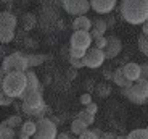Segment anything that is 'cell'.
<instances>
[{
	"label": "cell",
	"instance_id": "3",
	"mask_svg": "<svg viewBox=\"0 0 148 139\" xmlns=\"http://www.w3.org/2000/svg\"><path fill=\"white\" fill-rule=\"evenodd\" d=\"M21 110L29 117H44V112H47L48 107L45 105L44 97H42V91H36V92H31V94L24 95L21 99Z\"/></svg>",
	"mask_w": 148,
	"mask_h": 139
},
{
	"label": "cell",
	"instance_id": "44",
	"mask_svg": "<svg viewBox=\"0 0 148 139\" xmlns=\"http://www.w3.org/2000/svg\"><path fill=\"white\" fill-rule=\"evenodd\" d=\"M16 138H18V139H29V136H27V134H24V133H21V131H19L18 134H16Z\"/></svg>",
	"mask_w": 148,
	"mask_h": 139
},
{
	"label": "cell",
	"instance_id": "28",
	"mask_svg": "<svg viewBox=\"0 0 148 139\" xmlns=\"http://www.w3.org/2000/svg\"><path fill=\"white\" fill-rule=\"evenodd\" d=\"M77 118L84 121L87 126H90V124L95 123V115H92V113H89V112H85V110H82V112L77 113Z\"/></svg>",
	"mask_w": 148,
	"mask_h": 139
},
{
	"label": "cell",
	"instance_id": "4",
	"mask_svg": "<svg viewBox=\"0 0 148 139\" xmlns=\"http://www.w3.org/2000/svg\"><path fill=\"white\" fill-rule=\"evenodd\" d=\"M122 95L135 105H142L148 99V79H137L129 87H122Z\"/></svg>",
	"mask_w": 148,
	"mask_h": 139
},
{
	"label": "cell",
	"instance_id": "19",
	"mask_svg": "<svg viewBox=\"0 0 148 139\" xmlns=\"http://www.w3.org/2000/svg\"><path fill=\"white\" fill-rule=\"evenodd\" d=\"M21 21H23V28H24V31L34 29V28H36V24H37V18H36V15H34V13H24Z\"/></svg>",
	"mask_w": 148,
	"mask_h": 139
},
{
	"label": "cell",
	"instance_id": "49",
	"mask_svg": "<svg viewBox=\"0 0 148 139\" xmlns=\"http://www.w3.org/2000/svg\"><path fill=\"white\" fill-rule=\"evenodd\" d=\"M145 104H148V99H147V102H145Z\"/></svg>",
	"mask_w": 148,
	"mask_h": 139
},
{
	"label": "cell",
	"instance_id": "8",
	"mask_svg": "<svg viewBox=\"0 0 148 139\" xmlns=\"http://www.w3.org/2000/svg\"><path fill=\"white\" fill-rule=\"evenodd\" d=\"M69 42H71V49L89 50L90 45L93 44V39L89 31H74Z\"/></svg>",
	"mask_w": 148,
	"mask_h": 139
},
{
	"label": "cell",
	"instance_id": "48",
	"mask_svg": "<svg viewBox=\"0 0 148 139\" xmlns=\"http://www.w3.org/2000/svg\"><path fill=\"white\" fill-rule=\"evenodd\" d=\"M69 139H79V138H77V136H71Z\"/></svg>",
	"mask_w": 148,
	"mask_h": 139
},
{
	"label": "cell",
	"instance_id": "34",
	"mask_svg": "<svg viewBox=\"0 0 148 139\" xmlns=\"http://www.w3.org/2000/svg\"><path fill=\"white\" fill-rule=\"evenodd\" d=\"M93 44H95V47L97 49H100V50H105V47H106V37H98V39H95L93 41Z\"/></svg>",
	"mask_w": 148,
	"mask_h": 139
},
{
	"label": "cell",
	"instance_id": "30",
	"mask_svg": "<svg viewBox=\"0 0 148 139\" xmlns=\"http://www.w3.org/2000/svg\"><path fill=\"white\" fill-rule=\"evenodd\" d=\"M13 104H15V99L8 97L5 94L0 95V107H8V105H13Z\"/></svg>",
	"mask_w": 148,
	"mask_h": 139
},
{
	"label": "cell",
	"instance_id": "36",
	"mask_svg": "<svg viewBox=\"0 0 148 139\" xmlns=\"http://www.w3.org/2000/svg\"><path fill=\"white\" fill-rule=\"evenodd\" d=\"M140 70H142V75H140V78H143V79H148V62H145L143 65H140Z\"/></svg>",
	"mask_w": 148,
	"mask_h": 139
},
{
	"label": "cell",
	"instance_id": "31",
	"mask_svg": "<svg viewBox=\"0 0 148 139\" xmlns=\"http://www.w3.org/2000/svg\"><path fill=\"white\" fill-rule=\"evenodd\" d=\"M69 63L73 68H76V70H79V68H84L85 63H84V58H71L69 57Z\"/></svg>",
	"mask_w": 148,
	"mask_h": 139
},
{
	"label": "cell",
	"instance_id": "37",
	"mask_svg": "<svg viewBox=\"0 0 148 139\" xmlns=\"http://www.w3.org/2000/svg\"><path fill=\"white\" fill-rule=\"evenodd\" d=\"M84 86H85V91H87V92H90V94H92V91H95V84H93L92 79H87Z\"/></svg>",
	"mask_w": 148,
	"mask_h": 139
},
{
	"label": "cell",
	"instance_id": "25",
	"mask_svg": "<svg viewBox=\"0 0 148 139\" xmlns=\"http://www.w3.org/2000/svg\"><path fill=\"white\" fill-rule=\"evenodd\" d=\"M138 50H140L145 57H148V34L142 33L140 36H138Z\"/></svg>",
	"mask_w": 148,
	"mask_h": 139
},
{
	"label": "cell",
	"instance_id": "23",
	"mask_svg": "<svg viewBox=\"0 0 148 139\" xmlns=\"http://www.w3.org/2000/svg\"><path fill=\"white\" fill-rule=\"evenodd\" d=\"M111 86L108 83H98L95 86V92H97V95H98V97H101V99H106L108 95L111 94Z\"/></svg>",
	"mask_w": 148,
	"mask_h": 139
},
{
	"label": "cell",
	"instance_id": "20",
	"mask_svg": "<svg viewBox=\"0 0 148 139\" xmlns=\"http://www.w3.org/2000/svg\"><path fill=\"white\" fill-rule=\"evenodd\" d=\"M87 128H89V126H87V124H85L82 120H79L77 117L71 121V133H73V134H76V136L82 134V133H84Z\"/></svg>",
	"mask_w": 148,
	"mask_h": 139
},
{
	"label": "cell",
	"instance_id": "5",
	"mask_svg": "<svg viewBox=\"0 0 148 139\" xmlns=\"http://www.w3.org/2000/svg\"><path fill=\"white\" fill-rule=\"evenodd\" d=\"M2 70L5 73H13V71H21L26 73L29 70L27 66V58L24 53L21 52H13L10 55H7L2 62Z\"/></svg>",
	"mask_w": 148,
	"mask_h": 139
},
{
	"label": "cell",
	"instance_id": "39",
	"mask_svg": "<svg viewBox=\"0 0 148 139\" xmlns=\"http://www.w3.org/2000/svg\"><path fill=\"white\" fill-rule=\"evenodd\" d=\"M98 139H116V134H113V133H101V136Z\"/></svg>",
	"mask_w": 148,
	"mask_h": 139
},
{
	"label": "cell",
	"instance_id": "41",
	"mask_svg": "<svg viewBox=\"0 0 148 139\" xmlns=\"http://www.w3.org/2000/svg\"><path fill=\"white\" fill-rule=\"evenodd\" d=\"M71 138V134H69V133H66V131H64V133H58V134H56V139H69Z\"/></svg>",
	"mask_w": 148,
	"mask_h": 139
},
{
	"label": "cell",
	"instance_id": "15",
	"mask_svg": "<svg viewBox=\"0 0 148 139\" xmlns=\"http://www.w3.org/2000/svg\"><path fill=\"white\" fill-rule=\"evenodd\" d=\"M18 24V18L10 11H2L0 13V28H8V29H15Z\"/></svg>",
	"mask_w": 148,
	"mask_h": 139
},
{
	"label": "cell",
	"instance_id": "42",
	"mask_svg": "<svg viewBox=\"0 0 148 139\" xmlns=\"http://www.w3.org/2000/svg\"><path fill=\"white\" fill-rule=\"evenodd\" d=\"M114 16H108V19H106V24H108V28H111V26H114Z\"/></svg>",
	"mask_w": 148,
	"mask_h": 139
},
{
	"label": "cell",
	"instance_id": "29",
	"mask_svg": "<svg viewBox=\"0 0 148 139\" xmlns=\"http://www.w3.org/2000/svg\"><path fill=\"white\" fill-rule=\"evenodd\" d=\"M87 50H79V49H71L69 47V57L71 58H84Z\"/></svg>",
	"mask_w": 148,
	"mask_h": 139
},
{
	"label": "cell",
	"instance_id": "12",
	"mask_svg": "<svg viewBox=\"0 0 148 139\" xmlns=\"http://www.w3.org/2000/svg\"><path fill=\"white\" fill-rule=\"evenodd\" d=\"M122 68V73L129 79L130 83H135L137 79H140V75H142V70H140V65L135 63V62H127Z\"/></svg>",
	"mask_w": 148,
	"mask_h": 139
},
{
	"label": "cell",
	"instance_id": "45",
	"mask_svg": "<svg viewBox=\"0 0 148 139\" xmlns=\"http://www.w3.org/2000/svg\"><path fill=\"white\" fill-rule=\"evenodd\" d=\"M68 76H69V78H74V76H76V68H71V71H68Z\"/></svg>",
	"mask_w": 148,
	"mask_h": 139
},
{
	"label": "cell",
	"instance_id": "17",
	"mask_svg": "<svg viewBox=\"0 0 148 139\" xmlns=\"http://www.w3.org/2000/svg\"><path fill=\"white\" fill-rule=\"evenodd\" d=\"M113 83L116 84V86H119L122 89V87H129L130 84V81L124 76V73H122V68H116L114 71H113Z\"/></svg>",
	"mask_w": 148,
	"mask_h": 139
},
{
	"label": "cell",
	"instance_id": "22",
	"mask_svg": "<svg viewBox=\"0 0 148 139\" xmlns=\"http://www.w3.org/2000/svg\"><path fill=\"white\" fill-rule=\"evenodd\" d=\"M15 39V29L0 28V44H8Z\"/></svg>",
	"mask_w": 148,
	"mask_h": 139
},
{
	"label": "cell",
	"instance_id": "33",
	"mask_svg": "<svg viewBox=\"0 0 148 139\" xmlns=\"http://www.w3.org/2000/svg\"><path fill=\"white\" fill-rule=\"evenodd\" d=\"M79 102H81L82 105H89L90 102H93L92 100V94H90V92H84V94L79 97Z\"/></svg>",
	"mask_w": 148,
	"mask_h": 139
},
{
	"label": "cell",
	"instance_id": "46",
	"mask_svg": "<svg viewBox=\"0 0 148 139\" xmlns=\"http://www.w3.org/2000/svg\"><path fill=\"white\" fill-rule=\"evenodd\" d=\"M116 139H126V136H122V134H116Z\"/></svg>",
	"mask_w": 148,
	"mask_h": 139
},
{
	"label": "cell",
	"instance_id": "50",
	"mask_svg": "<svg viewBox=\"0 0 148 139\" xmlns=\"http://www.w3.org/2000/svg\"><path fill=\"white\" fill-rule=\"evenodd\" d=\"M147 129H148V128H147Z\"/></svg>",
	"mask_w": 148,
	"mask_h": 139
},
{
	"label": "cell",
	"instance_id": "40",
	"mask_svg": "<svg viewBox=\"0 0 148 139\" xmlns=\"http://www.w3.org/2000/svg\"><path fill=\"white\" fill-rule=\"evenodd\" d=\"M103 76L106 79H113V71H111V68H105V70H103Z\"/></svg>",
	"mask_w": 148,
	"mask_h": 139
},
{
	"label": "cell",
	"instance_id": "24",
	"mask_svg": "<svg viewBox=\"0 0 148 139\" xmlns=\"http://www.w3.org/2000/svg\"><path fill=\"white\" fill-rule=\"evenodd\" d=\"M36 129H37V123L36 121H23L21 124V133H24V134H27L29 138H32L34 134H36Z\"/></svg>",
	"mask_w": 148,
	"mask_h": 139
},
{
	"label": "cell",
	"instance_id": "47",
	"mask_svg": "<svg viewBox=\"0 0 148 139\" xmlns=\"http://www.w3.org/2000/svg\"><path fill=\"white\" fill-rule=\"evenodd\" d=\"M0 2H3V3H10V2H13V0H0Z\"/></svg>",
	"mask_w": 148,
	"mask_h": 139
},
{
	"label": "cell",
	"instance_id": "6",
	"mask_svg": "<svg viewBox=\"0 0 148 139\" xmlns=\"http://www.w3.org/2000/svg\"><path fill=\"white\" fill-rule=\"evenodd\" d=\"M36 123H37V129H36V134L32 136L34 139H56L58 129H56V124L50 118L42 117Z\"/></svg>",
	"mask_w": 148,
	"mask_h": 139
},
{
	"label": "cell",
	"instance_id": "27",
	"mask_svg": "<svg viewBox=\"0 0 148 139\" xmlns=\"http://www.w3.org/2000/svg\"><path fill=\"white\" fill-rule=\"evenodd\" d=\"M126 139H148V129H134L126 136Z\"/></svg>",
	"mask_w": 148,
	"mask_h": 139
},
{
	"label": "cell",
	"instance_id": "18",
	"mask_svg": "<svg viewBox=\"0 0 148 139\" xmlns=\"http://www.w3.org/2000/svg\"><path fill=\"white\" fill-rule=\"evenodd\" d=\"M26 58H27V66L34 68L44 63L47 60V55H44V53H29V55H26Z\"/></svg>",
	"mask_w": 148,
	"mask_h": 139
},
{
	"label": "cell",
	"instance_id": "11",
	"mask_svg": "<svg viewBox=\"0 0 148 139\" xmlns=\"http://www.w3.org/2000/svg\"><path fill=\"white\" fill-rule=\"evenodd\" d=\"M118 0H90V8L100 15H108L116 8Z\"/></svg>",
	"mask_w": 148,
	"mask_h": 139
},
{
	"label": "cell",
	"instance_id": "43",
	"mask_svg": "<svg viewBox=\"0 0 148 139\" xmlns=\"http://www.w3.org/2000/svg\"><path fill=\"white\" fill-rule=\"evenodd\" d=\"M142 33H143V34H148V21H145L143 24H142Z\"/></svg>",
	"mask_w": 148,
	"mask_h": 139
},
{
	"label": "cell",
	"instance_id": "13",
	"mask_svg": "<svg viewBox=\"0 0 148 139\" xmlns=\"http://www.w3.org/2000/svg\"><path fill=\"white\" fill-rule=\"evenodd\" d=\"M26 81H27V86H26V91H24L23 97H24V95H27V94H31V92H36V91H42L40 81H39L37 75L32 71V70H31V68L26 71Z\"/></svg>",
	"mask_w": 148,
	"mask_h": 139
},
{
	"label": "cell",
	"instance_id": "1",
	"mask_svg": "<svg viewBox=\"0 0 148 139\" xmlns=\"http://www.w3.org/2000/svg\"><path fill=\"white\" fill-rule=\"evenodd\" d=\"M119 11L129 24H143L148 21V0H122Z\"/></svg>",
	"mask_w": 148,
	"mask_h": 139
},
{
	"label": "cell",
	"instance_id": "16",
	"mask_svg": "<svg viewBox=\"0 0 148 139\" xmlns=\"http://www.w3.org/2000/svg\"><path fill=\"white\" fill-rule=\"evenodd\" d=\"M73 28H74V31H90L92 29V19L85 15L76 16L73 21Z\"/></svg>",
	"mask_w": 148,
	"mask_h": 139
},
{
	"label": "cell",
	"instance_id": "7",
	"mask_svg": "<svg viewBox=\"0 0 148 139\" xmlns=\"http://www.w3.org/2000/svg\"><path fill=\"white\" fill-rule=\"evenodd\" d=\"M61 5L73 16H82L90 10V0H61Z\"/></svg>",
	"mask_w": 148,
	"mask_h": 139
},
{
	"label": "cell",
	"instance_id": "14",
	"mask_svg": "<svg viewBox=\"0 0 148 139\" xmlns=\"http://www.w3.org/2000/svg\"><path fill=\"white\" fill-rule=\"evenodd\" d=\"M106 31H108L106 19H103V18H95V19L92 21V29H90L89 33H90V36H92V39L95 41V39H98V37H103Z\"/></svg>",
	"mask_w": 148,
	"mask_h": 139
},
{
	"label": "cell",
	"instance_id": "32",
	"mask_svg": "<svg viewBox=\"0 0 148 139\" xmlns=\"http://www.w3.org/2000/svg\"><path fill=\"white\" fill-rule=\"evenodd\" d=\"M77 138H79V139H98V136H97L95 133L92 131V129H89V128H87L84 133H82V134H79Z\"/></svg>",
	"mask_w": 148,
	"mask_h": 139
},
{
	"label": "cell",
	"instance_id": "35",
	"mask_svg": "<svg viewBox=\"0 0 148 139\" xmlns=\"http://www.w3.org/2000/svg\"><path fill=\"white\" fill-rule=\"evenodd\" d=\"M85 112L92 113V115H95L97 112H98V105H97L95 102H90L89 105H85Z\"/></svg>",
	"mask_w": 148,
	"mask_h": 139
},
{
	"label": "cell",
	"instance_id": "2",
	"mask_svg": "<svg viewBox=\"0 0 148 139\" xmlns=\"http://www.w3.org/2000/svg\"><path fill=\"white\" fill-rule=\"evenodd\" d=\"M26 86H27L26 73L13 71V73H7L3 78V94L11 99H21L24 91H26Z\"/></svg>",
	"mask_w": 148,
	"mask_h": 139
},
{
	"label": "cell",
	"instance_id": "9",
	"mask_svg": "<svg viewBox=\"0 0 148 139\" xmlns=\"http://www.w3.org/2000/svg\"><path fill=\"white\" fill-rule=\"evenodd\" d=\"M106 60V57H105V52L100 49H97V47H90L87 52H85V57H84V63L87 68H100L101 65L105 63Z\"/></svg>",
	"mask_w": 148,
	"mask_h": 139
},
{
	"label": "cell",
	"instance_id": "38",
	"mask_svg": "<svg viewBox=\"0 0 148 139\" xmlns=\"http://www.w3.org/2000/svg\"><path fill=\"white\" fill-rule=\"evenodd\" d=\"M5 75H7V73L0 68V95L3 94V78H5Z\"/></svg>",
	"mask_w": 148,
	"mask_h": 139
},
{
	"label": "cell",
	"instance_id": "10",
	"mask_svg": "<svg viewBox=\"0 0 148 139\" xmlns=\"http://www.w3.org/2000/svg\"><path fill=\"white\" fill-rule=\"evenodd\" d=\"M122 50V41L116 36H108L106 37V47H105V57L108 60H114Z\"/></svg>",
	"mask_w": 148,
	"mask_h": 139
},
{
	"label": "cell",
	"instance_id": "21",
	"mask_svg": "<svg viewBox=\"0 0 148 139\" xmlns=\"http://www.w3.org/2000/svg\"><path fill=\"white\" fill-rule=\"evenodd\" d=\"M0 139H18L16 131L10 126H7L5 121H2V124H0Z\"/></svg>",
	"mask_w": 148,
	"mask_h": 139
},
{
	"label": "cell",
	"instance_id": "26",
	"mask_svg": "<svg viewBox=\"0 0 148 139\" xmlns=\"http://www.w3.org/2000/svg\"><path fill=\"white\" fill-rule=\"evenodd\" d=\"M5 123H7V126H10V128L16 129V128H21L23 118L19 117V115H11V117H8L7 120H5Z\"/></svg>",
	"mask_w": 148,
	"mask_h": 139
}]
</instances>
